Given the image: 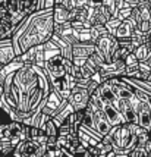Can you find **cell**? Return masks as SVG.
<instances>
[{"label": "cell", "mask_w": 151, "mask_h": 157, "mask_svg": "<svg viewBox=\"0 0 151 157\" xmlns=\"http://www.w3.org/2000/svg\"><path fill=\"white\" fill-rule=\"evenodd\" d=\"M51 85L44 69L35 65H24L19 71L6 76L3 82V97L0 101L15 110L19 123L35 112H41Z\"/></svg>", "instance_id": "1"}, {"label": "cell", "mask_w": 151, "mask_h": 157, "mask_svg": "<svg viewBox=\"0 0 151 157\" xmlns=\"http://www.w3.org/2000/svg\"><path fill=\"white\" fill-rule=\"evenodd\" d=\"M55 34L53 22V9L37 10L34 13L27 15L12 35V46L15 56L24 55L29 48L43 46Z\"/></svg>", "instance_id": "2"}, {"label": "cell", "mask_w": 151, "mask_h": 157, "mask_svg": "<svg viewBox=\"0 0 151 157\" xmlns=\"http://www.w3.org/2000/svg\"><path fill=\"white\" fill-rule=\"evenodd\" d=\"M142 131L137 123H125L122 126H113L111 132V150L116 154H129L137 147V137Z\"/></svg>", "instance_id": "3"}, {"label": "cell", "mask_w": 151, "mask_h": 157, "mask_svg": "<svg viewBox=\"0 0 151 157\" xmlns=\"http://www.w3.org/2000/svg\"><path fill=\"white\" fill-rule=\"evenodd\" d=\"M117 48H119V41L110 34L101 37L96 43V53L101 56L106 63H111V57Z\"/></svg>", "instance_id": "4"}, {"label": "cell", "mask_w": 151, "mask_h": 157, "mask_svg": "<svg viewBox=\"0 0 151 157\" xmlns=\"http://www.w3.org/2000/svg\"><path fill=\"white\" fill-rule=\"evenodd\" d=\"M66 106H68V100H63L55 90H51L41 112H43V115H47L50 119H53V117L57 116Z\"/></svg>", "instance_id": "5"}, {"label": "cell", "mask_w": 151, "mask_h": 157, "mask_svg": "<svg viewBox=\"0 0 151 157\" xmlns=\"http://www.w3.org/2000/svg\"><path fill=\"white\" fill-rule=\"evenodd\" d=\"M91 101V96L88 94L87 88H82V87H78L76 85L75 88L70 91V96L68 98V103L72 106L74 112H84L87 109V106Z\"/></svg>", "instance_id": "6"}, {"label": "cell", "mask_w": 151, "mask_h": 157, "mask_svg": "<svg viewBox=\"0 0 151 157\" xmlns=\"http://www.w3.org/2000/svg\"><path fill=\"white\" fill-rule=\"evenodd\" d=\"M130 18L135 21L137 27L141 22L151 24V0H139V5L132 10Z\"/></svg>", "instance_id": "7"}, {"label": "cell", "mask_w": 151, "mask_h": 157, "mask_svg": "<svg viewBox=\"0 0 151 157\" xmlns=\"http://www.w3.org/2000/svg\"><path fill=\"white\" fill-rule=\"evenodd\" d=\"M135 28H137V24H135V21L132 19V18L123 21V22L120 24V27L117 28L116 34H115V38H116L117 41H130Z\"/></svg>", "instance_id": "8"}, {"label": "cell", "mask_w": 151, "mask_h": 157, "mask_svg": "<svg viewBox=\"0 0 151 157\" xmlns=\"http://www.w3.org/2000/svg\"><path fill=\"white\" fill-rule=\"evenodd\" d=\"M15 52L13 46H12V40H2L0 41V63L3 66L9 65L10 62L15 60Z\"/></svg>", "instance_id": "9"}, {"label": "cell", "mask_w": 151, "mask_h": 157, "mask_svg": "<svg viewBox=\"0 0 151 157\" xmlns=\"http://www.w3.org/2000/svg\"><path fill=\"white\" fill-rule=\"evenodd\" d=\"M96 52V44L92 43H76L72 47V56L74 57H85L88 59L89 56Z\"/></svg>", "instance_id": "10"}, {"label": "cell", "mask_w": 151, "mask_h": 157, "mask_svg": "<svg viewBox=\"0 0 151 157\" xmlns=\"http://www.w3.org/2000/svg\"><path fill=\"white\" fill-rule=\"evenodd\" d=\"M43 53H44V62H47V60H50V59H53V57L60 56V50L57 47V44L50 38L47 43L43 44Z\"/></svg>", "instance_id": "11"}, {"label": "cell", "mask_w": 151, "mask_h": 157, "mask_svg": "<svg viewBox=\"0 0 151 157\" xmlns=\"http://www.w3.org/2000/svg\"><path fill=\"white\" fill-rule=\"evenodd\" d=\"M68 15L69 12L66 9H63L60 5H55V9H53V22L55 25H63L68 22Z\"/></svg>", "instance_id": "12"}, {"label": "cell", "mask_w": 151, "mask_h": 157, "mask_svg": "<svg viewBox=\"0 0 151 157\" xmlns=\"http://www.w3.org/2000/svg\"><path fill=\"white\" fill-rule=\"evenodd\" d=\"M72 113H75V112H74V109H72V106H70V104L68 103V106H66V107H65V109H63L62 112H60V113L57 115V116L53 117V119H51V122L55 123V126L57 128V129H59V128L62 126L63 123L68 121V117L70 116Z\"/></svg>", "instance_id": "13"}, {"label": "cell", "mask_w": 151, "mask_h": 157, "mask_svg": "<svg viewBox=\"0 0 151 157\" xmlns=\"http://www.w3.org/2000/svg\"><path fill=\"white\" fill-rule=\"evenodd\" d=\"M89 34H91V43H92V44H96L101 37L107 35L109 33H107V29L104 28V25H96V27H91Z\"/></svg>", "instance_id": "14"}, {"label": "cell", "mask_w": 151, "mask_h": 157, "mask_svg": "<svg viewBox=\"0 0 151 157\" xmlns=\"http://www.w3.org/2000/svg\"><path fill=\"white\" fill-rule=\"evenodd\" d=\"M37 48H38V46L37 47H32L29 48L28 52H25L24 55L18 56V59L24 63V65H35V56H37Z\"/></svg>", "instance_id": "15"}, {"label": "cell", "mask_w": 151, "mask_h": 157, "mask_svg": "<svg viewBox=\"0 0 151 157\" xmlns=\"http://www.w3.org/2000/svg\"><path fill=\"white\" fill-rule=\"evenodd\" d=\"M134 55H135L138 62H144V60L151 59V53H150V50L147 48L145 44L144 46H139L138 48H135V50H134Z\"/></svg>", "instance_id": "16"}, {"label": "cell", "mask_w": 151, "mask_h": 157, "mask_svg": "<svg viewBox=\"0 0 151 157\" xmlns=\"http://www.w3.org/2000/svg\"><path fill=\"white\" fill-rule=\"evenodd\" d=\"M15 151V147L10 144V141L9 140H6V138H3V140H0V153L3 154L5 157H10L12 154H13Z\"/></svg>", "instance_id": "17"}, {"label": "cell", "mask_w": 151, "mask_h": 157, "mask_svg": "<svg viewBox=\"0 0 151 157\" xmlns=\"http://www.w3.org/2000/svg\"><path fill=\"white\" fill-rule=\"evenodd\" d=\"M97 72H98V71H97L96 68H92L88 62H87L82 68H81V78H82V79H91Z\"/></svg>", "instance_id": "18"}, {"label": "cell", "mask_w": 151, "mask_h": 157, "mask_svg": "<svg viewBox=\"0 0 151 157\" xmlns=\"http://www.w3.org/2000/svg\"><path fill=\"white\" fill-rule=\"evenodd\" d=\"M120 24H122V22H120L119 19H116V18H110L109 22L104 25V28L107 29V33H109L110 35H113V37H115V34H116V31H117V28L120 27Z\"/></svg>", "instance_id": "19"}, {"label": "cell", "mask_w": 151, "mask_h": 157, "mask_svg": "<svg viewBox=\"0 0 151 157\" xmlns=\"http://www.w3.org/2000/svg\"><path fill=\"white\" fill-rule=\"evenodd\" d=\"M44 134H46V137H57V128L55 126V123L51 122V121H48V122L46 123Z\"/></svg>", "instance_id": "20"}, {"label": "cell", "mask_w": 151, "mask_h": 157, "mask_svg": "<svg viewBox=\"0 0 151 157\" xmlns=\"http://www.w3.org/2000/svg\"><path fill=\"white\" fill-rule=\"evenodd\" d=\"M132 10H134V9H129V7L120 9V10L117 12V15H116V19H119L120 22H123V21H126V19H129L130 15H132Z\"/></svg>", "instance_id": "21"}, {"label": "cell", "mask_w": 151, "mask_h": 157, "mask_svg": "<svg viewBox=\"0 0 151 157\" xmlns=\"http://www.w3.org/2000/svg\"><path fill=\"white\" fill-rule=\"evenodd\" d=\"M138 69H139V72L150 75L151 74V59L144 60V62H138Z\"/></svg>", "instance_id": "22"}, {"label": "cell", "mask_w": 151, "mask_h": 157, "mask_svg": "<svg viewBox=\"0 0 151 157\" xmlns=\"http://www.w3.org/2000/svg\"><path fill=\"white\" fill-rule=\"evenodd\" d=\"M147 151H145L144 147H141V145H137L134 150L129 153V157H147Z\"/></svg>", "instance_id": "23"}, {"label": "cell", "mask_w": 151, "mask_h": 157, "mask_svg": "<svg viewBox=\"0 0 151 157\" xmlns=\"http://www.w3.org/2000/svg\"><path fill=\"white\" fill-rule=\"evenodd\" d=\"M96 147L98 148V151H100V154H101V156H107V153L113 151L111 150V144H104L103 141H101V143H98Z\"/></svg>", "instance_id": "24"}, {"label": "cell", "mask_w": 151, "mask_h": 157, "mask_svg": "<svg viewBox=\"0 0 151 157\" xmlns=\"http://www.w3.org/2000/svg\"><path fill=\"white\" fill-rule=\"evenodd\" d=\"M123 62H125V66H132V65H137L138 63V60H137V57H135V55L132 53V55H129V56H126L123 59Z\"/></svg>", "instance_id": "25"}, {"label": "cell", "mask_w": 151, "mask_h": 157, "mask_svg": "<svg viewBox=\"0 0 151 157\" xmlns=\"http://www.w3.org/2000/svg\"><path fill=\"white\" fill-rule=\"evenodd\" d=\"M144 148H145V151H147V154H150L151 153V141H147V144L144 145Z\"/></svg>", "instance_id": "26"}, {"label": "cell", "mask_w": 151, "mask_h": 157, "mask_svg": "<svg viewBox=\"0 0 151 157\" xmlns=\"http://www.w3.org/2000/svg\"><path fill=\"white\" fill-rule=\"evenodd\" d=\"M145 46H147V48L150 50V53H151V35L148 37V40H147V43H145Z\"/></svg>", "instance_id": "27"}, {"label": "cell", "mask_w": 151, "mask_h": 157, "mask_svg": "<svg viewBox=\"0 0 151 157\" xmlns=\"http://www.w3.org/2000/svg\"><path fill=\"white\" fill-rule=\"evenodd\" d=\"M2 97H3V85H0V100H2Z\"/></svg>", "instance_id": "28"}, {"label": "cell", "mask_w": 151, "mask_h": 157, "mask_svg": "<svg viewBox=\"0 0 151 157\" xmlns=\"http://www.w3.org/2000/svg\"><path fill=\"white\" fill-rule=\"evenodd\" d=\"M116 157H129V154H116Z\"/></svg>", "instance_id": "29"}, {"label": "cell", "mask_w": 151, "mask_h": 157, "mask_svg": "<svg viewBox=\"0 0 151 157\" xmlns=\"http://www.w3.org/2000/svg\"><path fill=\"white\" fill-rule=\"evenodd\" d=\"M147 81H150V82H151V74H150V76H148V79H147Z\"/></svg>", "instance_id": "30"}, {"label": "cell", "mask_w": 151, "mask_h": 157, "mask_svg": "<svg viewBox=\"0 0 151 157\" xmlns=\"http://www.w3.org/2000/svg\"><path fill=\"white\" fill-rule=\"evenodd\" d=\"M10 157H19V156H16V154H15V153H13V154H12V156H10Z\"/></svg>", "instance_id": "31"}, {"label": "cell", "mask_w": 151, "mask_h": 157, "mask_svg": "<svg viewBox=\"0 0 151 157\" xmlns=\"http://www.w3.org/2000/svg\"><path fill=\"white\" fill-rule=\"evenodd\" d=\"M2 69H3V65H2V63H0V71H2Z\"/></svg>", "instance_id": "32"}, {"label": "cell", "mask_w": 151, "mask_h": 157, "mask_svg": "<svg viewBox=\"0 0 151 157\" xmlns=\"http://www.w3.org/2000/svg\"><path fill=\"white\" fill-rule=\"evenodd\" d=\"M147 157H151V153H150V154H148V156H147Z\"/></svg>", "instance_id": "33"}]
</instances>
